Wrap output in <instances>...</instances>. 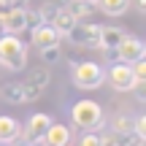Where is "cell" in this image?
Masks as SVG:
<instances>
[{"label": "cell", "mask_w": 146, "mask_h": 146, "mask_svg": "<svg viewBox=\"0 0 146 146\" xmlns=\"http://www.w3.org/2000/svg\"><path fill=\"white\" fill-rule=\"evenodd\" d=\"M70 119H73V125H76L78 130H84V133L87 130H103L106 127V116H103L100 103H95V100H89V98L73 103Z\"/></svg>", "instance_id": "cell-1"}, {"label": "cell", "mask_w": 146, "mask_h": 146, "mask_svg": "<svg viewBox=\"0 0 146 146\" xmlns=\"http://www.w3.org/2000/svg\"><path fill=\"white\" fill-rule=\"evenodd\" d=\"M0 65L5 70H22L27 65V43L19 35L11 33L0 35Z\"/></svg>", "instance_id": "cell-2"}, {"label": "cell", "mask_w": 146, "mask_h": 146, "mask_svg": "<svg viewBox=\"0 0 146 146\" xmlns=\"http://www.w3.org/2000/svg\"><path fill=\"white\" fill-rule=\"evenodd\" d=\"M70 78H73V84H76L78 89H98V87H103V81H106V70L100 68L98 62H92V60H84V62H73L70 65Z\"/></svg>", "instance_id": "cell-3"}, {"label": "cell", "mask_w": 146, "mask_h": 146, "mask_svg": "<svg viewBox=\"0 0 146 146\" xmlns=\"http://www.w3.org/2000/svg\"><path fill=\"white\" fill-rule=\"evenodd\" d=\"M100 30L103 25H95V22H76L65 38L73 43V46H87V49H100Z\"/></svg>", "instance_id": "cell-4"}, {"label": "cell", "mask_w": 146, "mask_h": 146, "mask_svg": "<svg viewBox=\"0 0 146 146\" xmlns=\"http://www.w3.org/2000/svg\"><path fill=\"white\" fill-rule=\"evenodd\" d=\"M106 81H108L116 92H133V89L138 87L135 76H133V68L127 62H114L106 70Z\"/></svg>", "instance_id": "cell-5"}, {"label": "cell", "mask_w": 146, "mask_h": 146, "mask_svg": "<svg viewBox=\"0 0 146 146\" xmlns=\"http://www.w3.org/2000/svg\"><path fill=\"white\" fill-rule=\"evenodd\" d=\"M52 116L49 114H33L30 119H27V125L22 127V133H19V141H25V143H30V141H41L43 135H46V130H49V125H52Z\"/></svg>", "instance_id": "cell-6"}, {"label": "cell", "mask_w": 146, "mask_h": 146, "mask_svg": "<svg viewBox=\"0 0 146 146\" xmlns=\"http://www.w3.org/2000/svg\"><path fill=\"white\" fill-rule=\"evenodd\" d=\"M60 41H62V35H60L57 30H54L52 25H38L30 30V46H35L38 52L41 49H49V46H60Z\"/></svg>", "instance_id": "cell-7"}, {"label": "cell", "mask_w": 146, "mask_h": 146, "mask_svg": "<svg viewBox=\"0 0 146 146\" xmlns=\"http://www.w3.org/2000/svg\"><path fill=\"white\" fill-rule=\"evenodd\" d=\"M116 49H119V57H122V62H127V65L138 62V60H146V43L141 41V38L130 35V33L125 35V41H122Z\"/></svg>", "instance_id": "cell-8"}, {"label": "cell", "mask_w": 146, "mask_h": 146, "mask_svg": "<svg viewBox=\"0 0 146 146\" xmlns=\"http://www.w3.org/2000/svg\"><path fill=\"white\" fill-rule=\"evenodd\" d=\"M25 8H5L0 14V33H11V35H19L25 33Z\"/></svg>", "instance_id": "cell-9"}, {"label": "cell", "mask_w": 146, "mask_h": 146, "mask_svg": "<svg viewBox=\"0 0 146 146\" xmlns=\"http://www.w3.org/2000/svg\"><path fill=\"white\" fill-rule=\"evenodd\" d=\"M46 146H68L70 143V127L62 125V122H52L46 130V135L41 138Z\"/></svg>", "instance_id": "cell-10"}, {"label": "cell", "mask_w": 146, "mask_h": 146, "mask_svg": "<svg viewBox=\"0 0 146 146\" xmlns=\"http://www.w3.org/2000/svg\"><path fill=\"white\" fill-rule=\"evenodd\" d=\"M125 35H127V30L125 27H106L103 25V30H100V49H116L122 41H125Z\"/></svg>", "instance_id": "cell-11"}, {"label": "cell", "mask_w": 146, "mask_h": 146, "mask_svg": "<svg viewBox=\"0 0 146 146\" xmlns=\"http://www.w3.org/2000/svg\"><path fill=\"white\" fill-rule=\"evenodd\" d=\"M22 133V125L14 116H0V143H14Z\"/></svg>", "instance_id": "cell-12"}, {"label": "cell", "mask_w": 146, "mask_h": 146, "mask_svg": "<svg viewBox=\"0 0 146 146\" xmlns=\"http://www.w3.org/2000/svg\"><path fill=\"white\" fill-rule=\"evenodd\" d=\"M0 98H3L8 106H19V103H25V92H22V84H16V81L3 84V87H0Z\"/></svg>", "instance_id": "cell-13"}, {"label": "cell", "mask_w": 146, "mask_h": 146, "mask_svg": "<svg viewBox=\"0 0 146 146\" xmlns=\"http://www.w3.org/2000/svg\"><path fill=\"white\" fill-rule=\"evenodd\" d=\"M95 5H100V11L108 14V16H122L130 8V0H98Z\"/></svg>", "instance_id": "cell-14"}, {"label": "cell", "mask_w": 146, "mask_h": 146, "mask_svg": "<svg viewBox=\"0 0 146 146\" xmlns=\"http://www.w3.org/2000/svg\"><path fill=\"white\" fill-rule=\"evenodd\" d=\"M73 25H76V16H73L68 8H60V14L54 16V22H52V27H54V30H57L62 38H65V33H68Z\"/></svg>", "instance_id": "cell-15"}, {"label": "cell", "mask_w": 146, "mask_h": 146, "mask_svg": "<svg viewBox=\"0 0 146 146\" xmlns=\"http://www.w3.org/2000/svg\"><path fill=\"white\" fill-rule=\"evenodd\" d=\"M68 11H70L73 16H76V22H87L89 16H92L95 5H89V3H81V0H73V3L68 5Z\"/></svg>", "instance_id": "cell-16"}, {"label": "cell", "mask_w": 146, "mask_h": 146, "mask_svg": "<svg viewBox=\"0 0 146 146\" xmlns=\"http://www.w3.org/2000/svg\"><path fill=\"white\" fill-rule=\"evenodd\" d=\"M108 141L114 143V146H143L146 138H143V135H138V133H127V135H116V133H114Z\"/></svg>", "instance_id": "cell-17"}, {"label": "cell", "mask_w": 146, "mask_h": 146, "mask_svg": "<svg viewBox=\"0 0 146 146\" xmlns=\"http://www.w3.org/2000/svg\"><path fill=\"white\" fill-rule=\"evenodd\" d=\"M57 14H60V5L54 3V0H46V3H43L41 8H38V19H41L43 25H52Z\"/></svg>", "instance_id": "cell-18"}, {"label": "cell", "mask_w": 146, "mask_h": 146, "mask_svg": "<svg viewBox=\"0 0 146 146\" xmlns=\"http://www.w3.org/2000/svg\"><path fill=\"white\" fill-rule=\"evenodd\" d=\"M49 78H52V73H49L46 68H35V70L30 73V76L25 78V81H30L33 87H38V89H43V87H46V84H49Z\"/></svg>", "instance_id": "cell-19"}, {"label": "cell", "mask_w": 146, "mask_h": 146, "mask_svg": "<svg viewBox=\"0 0 146 146\" xmlns=\"http://www.w3.org/2000/svg\"><path fill=\"white\" fill-rule=\"evenodd\" d=\"M103 143H106V138L98 130H87L81 135V141H78V146H103Z\"/></svg>", "instance_id": "cell-20"}, {"label": "cell", "mask_w": 146, "mask_h": 146, "mask_svg": "<svg viewBox=\"0 0 146 146\" xmlns=\"http://www.w3.org/2000/svg\"><path fill=\"white\" fill-rule=\"evenodd\" d=\"M114 133H116V135L133 133V116H116V119H114Z\"/></svg>", "instance_id": "cell-21"}, {"label": "cell", "mask_w": 146, "mask_h": 146, "mask_svg": "<svg viewBox=\"0 0 146 146\" xmlns=\"http://www.w3.org/2000/svg\"><path fill=\"white\" fill-rule=\"evenodd\" d=\"M41 60L46 65H57L60 60H62V52H60V46H49V49H41Z\"/></svg>", "instance_id": "cell-22"}, {"label": "cell", "mask_w": 146, "mask_h": 146, "mask_svg": "<svg viewBox=\"0 0 146 146\" xmlns=\"http://www.w3.org/2000/svg\"><path fill=\"white\" fill-rule=\"evenodd\" d=\"M22 92H25V103H33V100H38V98H41V89H38V87H33L30 81H22Z\"/></svg>", "instance_id": "cell-23"}, {"label": "cell", "mask_w": 146, "mask_h": 146, "mask_svg": "<svg viewBox=\"0 0 146 146\" xmlns=\"http://www.w3.org/2000/svg\"><path fill=\"white\" fill-rule=\"evenodd\" d=\"M130 68H133V76H135V81H138V84H143V81H146V60H138V62H133Z\"/></svg>", "instance_id": "cell-24"}, {"label": "cell", "mask_w": 146, "mask_h": 146, "mask_svg": "<svg viewBox=\"0 0 146 146\" xmlns=\"http://www.w3.org/2000/svg\"><path fill=\"white\" fill-rule=\"evenodd\" d=\"M25 25H27V30H33V27H38V25H41V19H38V11L25 8Z\"/></svg>", "instance_id": "cell-25"}, {"label": "cell", "mask_w": 146, "mask_h": 146, "mask_svg": "<svg viewBox=\"0 0 146 146\" xmlns=\"http://www.w3.org/2000/svg\"><path fill=\"white\" fill-rule=\"evenodd\" d=\"M103 57H106V62H108V65H114V62H122V57H119V49H103Z\"/></svg>", "instance_id": "cell-26"}, {"label": "cell", "mask_w": 146, "mask_h": 146, "mask_svg": "<svg viewBox=\"0 0 146 146\" xmlns=\"http://www.w3.org/2000/svg\"><path fill=\"white\" fill-rule=\"evenodd\" d=\"M54 3H57V5H60V8H68V5L73 3V0H54Z\"/></svg>", "instance_id": "cell-27"}, {"label": "cell", "mask_w": 146, "mask_h": 146, "mask_svg": "<svg viewBox=\"0 0 146 146\" xmlns=\"http://www.w3.org/2000/svg\"><path fill=\"white\" fill-rule=\"evenodd\" d=\"M135 8L138 11H146V0H135Z\"/></svg>", "instance_id": "cell-28"}, {"label": "cell", "mask_w": 146, "mask_h": 146, "mask_svg": "<svg viewBox=\"0 0 146 146\" xmlns=\"http://www.w3.org/2000/svg\"><path fill=\"white\" fill-rule=\"evenodd\" d=\"M27 146H46V143H43V141H30Z\"/></svg>", "instance_id": "cell-29"}, {"label": "cell", "mask_w": 146, "mask_h": 146, "mask_svg": "<svg viewBox=\"0 0 146 146\" xmlns=\"http://www.w3.org/2000/svg\"><path fill=\"white\" fill-rule=\"evenodd\" d=\"M81 3H89V5H95V3H98V0H81Z\"/></svg>", "instance_id": "cell-30"}, {"label": "cell", "mask_w": 146, "mask_h": 146, "mask_svg": "<svg viewBox=\"0 0 146 146\" xmlns=\"http://www.w3.org/2000/svg\"><path fill=\"white\" fill-rule=\"evenodd\" d=\"M103 146H114V143H111V141H108V138H106V143H103Z\"/></svg>", "instance_id": "cell-31"}, {"label": "cell", "mask_w": 146, "mask_h": 146, "mask_svg": "<svg viewBox=\"0 0 146 146\" xmlns=\"http://www.w3.org/2000/svg\"><path fill=\"white\" fill-rule=\"evenodd\" d=\"M0 146H11V143H0Z\"/></svg>", "instance_id": "cell-32"}]
</instances>
